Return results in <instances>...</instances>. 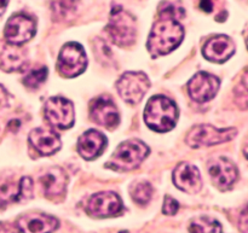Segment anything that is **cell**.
<instances>
[{
	"mask_svg": "<svg viewBox=\"0 0 248 233\" xmlns=\"http://www.w3.org/2000/svg\"><path fill=\"white\" fill-rule=\"evenodd\" d=\"M86 212L97 219L115 217L123 212V201L114 192L94 193L87 202Z\"/></svg>",
	"mask_w": 248,
	"mask_h": 233,
	"instance_id": "obj_10",
	"label": "cell"
},
{
	"mask_svg": "<svg viewBox=\"0 0 248 233\" xmlns=\"http://www.w3.org/2000/svg\"><path fill=\"white\" fill-rule=\"evenodd\" d=\"M234 53V41L227 35H217L210 39L202 48L203 57L215 63L227 62Z\"/></svg>",
	"mask_w": 248,
	"mask_h": 233,
	"instance_id": "obj_18",
	"label": "cell"
},
{
	"mask_svg": "<svg viewBox=\"0 0 248 233\" xmlns=\"http://www.w3.org/2000/svg\"><path fill=\"white\" fill-rule=\"evenodd\" d=\"M90 116L94 123L107 130H114L120 122L118 108L108 96H99L90 103Z\"/></svg>",
	"mask_w": 248,
	"mask_h": 233,
	"instance_id": "obj_11",
	"label": "cell"
},
{
	"mask_svg": "<svg viewBox=\"0 0 248 233\" xmlns=\"http://www.w3.org/2000/svg\"><path fill=\"white\" fill-rule=\"evenodd\" d=\"M16 202H21L19 183L6 181V183L0 184V207L4 208Z\"/></svg>",
	"mask_w": 248,
	"mask_h": 233,
	"instance_id": "obj_21",
	"label": "cell"
},
{
	"mask_svg": "<svg viewBox=\"0 0 248 233\" xmlns=\"http://www.w3.org/2000/svg\"><path fill=\"white\" fill-rule=\"evenodd\" d=\"M149 151V147L140 140L128 139L116 147L106 167L116 172L133 171L147 159Z\"/></svg>",
	"mask_w": 248,
	"mask_h": 233,
	"instance_id": "obj_3",
	"label": "cell"
},
{
	"mask_svg": "<svg viewBox=\"0 0 248 233\" xmlns=\"http://www.w3.org/2000/svg\"><path fill=\"white\" fill-rule=\"evenodd\" d=\"M9 99H10L9 93H7L6 89L0 85V109L5 108V106L9 104Z\"/></svg>",
	"mask_w": 248,
	"mask_h": 233,
	"instance_id": "obj_29",
	"label": "cell"
},
{
	"mask_svg": "<svg viewBox=\"0 0 248 233\" xmlns=\"http://www.w3.org/2000/svg\"><path fill=\"white\" fill-rule=\"evenodd\" d=\"M237 134L236 128H216L211 125L194 126L186 138V144L193 149L213 146L217 144L230 142Z\"/></svg>",
	"mask_w": 248,
	"mask_h": 233,
	"instance_id": "obj_5",
	"label": "cell"
},
{
	"mask_svg": "<svg viewBox=\"0 0 248 233\" xmlns=\"http://www.w3.org/2000/svg\"><path fill=\"white\" fill-rule=\"evenodd\" d=\"M19 190H21V201H28L33 197V181L28 176H23L19 180Z\"/></svg>",
	"mask_w": 248,
	"mask_h": 233,
	"instance_id": "obj_27",
	"label": "cell"
},
{
	"mask_svg": "<svg viewBox=\"0 0 248 233\" xmlns=\"http://www.w3.org/2000/svg\"><path fill=\"white\" fill-rule=\"evenodd\" d=\"M87 67V57L84 47L78 43H68L61 50L57 60V70L61 76L72 79L79 76Z\"/></svg>",
	"mask_w": 248,
	"mask_h": 233,
	"instance_id": "obj_6",
	"label": "cell"
},
{
	"mask_svg": "<svg viewBox=\"0 0 248 233\" xmlns=\"http://www.w3.org/2000/svg\"><path fill=\"white\" fill-rule=\"evenodd\" d=\"M179 10L170 2H164L160 7V18L153 26L147 43L148 51L154 58L167 55L183 41V26L177 19Z\"/></svg>",
	"mask_w": 248,
	"mask_h": 233,
	"instance_id": "obj_1",
	"label": "cell"
},
{
	"mask_svg": "<svg viewBox=\"0 0 248 233\" xmlns=\"http://www.w3.org/2000/svg\"><path fill=\"white\" fill-rule=\"evenodd\" d=\"M172 179L176 188L183 192L198 193L202 188L200 171L194 164L186 162H183L176 167Z\"/></svg>",
	"mask_w": 248,
	"mask_h": 233,
	"instance_id": "obj_15",
	"label": "cell"
},
{
	"mask_svg": "<svg viewBox=\"0 0 248 233\" xmlns=\"http://www.w3.org/2000/svg\"><path fill=\"white\" fill-rule=\"evenodd\" d=\"M178 108L176 103L165 96H154L144 110V121L150 130L159 133L173 130L178 121Z\"/></svg>",
	"mask_w": 248,
	"mask_h": 233,
	"instance_id": "obj_2",
	"label": "cell"
},
{
	"mask_svg": "<svg viewBox=\"0 0 248 233\" xmlns=\"http://www.w3.org/2000/svg\"><path fill=\"white\" fill-rule=\"evenodd\" d=\"M7 6V0H0V16L5 12Z\"/></svg>",
	"mask_w": 248,
	"mask_h": 233,
	"instance_id": "obj_31",
	"label": "cell"
},
{
	"mask_svg": "<svg viewBox=\"0 0 248 233\" xmlns=\"http://www.w3.org/2000/svg\"><path fill=\"white\" fill-rule=\"evenodd\" d=\"M77 9V0H53L52 1L53 17L58 19H69L70 17L74 16Z\"/></svg>",
	"mask_w": 248,
	"mask_h": 233,
	"instance_id": "obj_23",
	"label": "cell"
},
{
	"mask_svg": "<svg viewBox=\"0 0 248 233\" xmlns=\"http://www.w3.org/2000/svg\"><path fill=\"white\" fill-rule=\"evenodd\" d=\"M235 97H236V98H239V102H237V104H239L240 108L244 109V110H246V109H247L246 73H245V75L242 76L241 82H240V84L236 86V88H235Z\"/></svg>",
	"mask_w": 248,
	"mask_h": 233,
	"instance_id": "obj_26",
	"label": "cell"
},
{
	"mask_svg": "<svg viewBox=\"0 0 248 233\" xmlns=\"http://www.w3.org/2000/svg\"><path fill=\"white\" fill-rule=\"evenodd\" d=\"M36 33V23L31 17L24 14H17L10 17L4 29V36L7 43L22 45Z\"/></svg>",
	"mask_w": 248,
	"mask_h": 233,
	"instance_id": "obj_9",
	"label": "cell"
},
{
	"mask_svg": "<svg viewBox=\"0 0 248 233\" xmlns=\"http://www.w3.org/2000/svg\"><path fill=\"white\" fill-rule=\"evenodd\" d=\"M208 174L217 189L229 190L239 176L236 166L225 157H216L208 162Z\"/></svg>",
	"mask_w": 248,
	"mask_h": 233,
	"instance_id": "obj_13",
	"label": "cell"
},
{
	"mask_svg": "<svg viewBox=\"0 0 248 233\" xmlns=\"http://www.w3.org/2000/svg\"><path fill=\"white\" fill-rule=\"evenodd\" d=\"M179 209V204L174 198L170 197V196H166L165 197L164 207H162V213L165 215H174Z\"/></svg>",
	"mask_w": 248,
	"mask_h": 233,
	"instance_id": "obj_28",
	"label": "cell"
},
{
	"mask_svg": "<svg viewBox=\"0 0 248 233\" xmlns=\"http://www.w3.org/2000/svg\"><path fill=\"white\" fill-rule=\"evenodd\" d=\"M47 74L48 70L46 67L36 68V69L31 70V72L26 75V77L23 79V84L26 85L28 88H38L40 85H43L44 82L46 81Z\"/></svg>",
	"mask_w": 248,
	"mask_h": 233,
	"instance_id": "obj_25",
	"label": "cell"
},
{
	"mask_svg": "<svg viewBox=\"0 0 248 233\" xmlns=\"http://www.w3.org/2000/svg\"><path fill=\"white\" fill-rule=\"evenodd\" d=\"M220 80L212 74L200 72L188 82V92L191 99L198 103H206L216 97L219 91Z\"/></svg>",
	"mask_w": 248,
	"mask_h": 233,
	"instance_id": "obj_12",
	"label": "cell"
},
{
	"mask_svg": "<svg viewBox=\"0 0 248 233\" xmlns=\"http://www.w3.org/2000/svg\"><path fill=\"white\" fill-rule=\"evenodd\" d=\"M215 0H200V9L205 12H212Z\"/></svg>",
	"mask_w": 248,
	"mask_h": 233,
	"instance_id": "obj_30",
	"label": "cell"
},
{
	"mask_svg": "<svg viewBox=\"0 0 248 233\" xmlns=\"http://www.w3.org/2000/svg\"><path fill=\"white\" fill-rule=\"evenodd\" d=\"M28 64L27 51L21 45L0 41V69L6 73L21 72Z\"/></svg>",
	"mask_w": 248,
	"mask_h": 233,
	"instance_id": "obj_14",
	"label": "cell"
},
{
	"mask_svg": "<svg viewBox=\"0 0 248 233\" xmlns=\"http://www.w3.org/2000/svg\"><path fill=\"white\" fill-rule=\"evenodd\" d=\"M60 226L56 218L44 213H27L17 219L16 227L21 232H52Z\"/></svg>",
	"mask_w": 248,
	"mask_h": 233,
	"instance_id": "obj_17",
	"label": "cell"
},
{
	"mask_svg": "<svg viewBox=\"0 0 248 233\" xmlns=\"http://www.w3.org/2000/svg\"><path fill=\"white\" fill-rule=\"evenodd\" d=\"M222 225L217 221V220L212 219L208 217H200L196 218L191 221L190 226H189V231L190 232H213L218 233L222 232Z\"/></svg>",
	"mask_w": 248,
	"mask_h": 233,
	"instance_id": "obj_22",
	"label": "cell"
},
{
	"mask_svg": "<svg viewBox=\"0 0 248 233\" xmlns=\"http://www.w3.org/2000/svg\"><path fill=\"white\" fill-rule=\"evenodd\" d=\"M106 31L111 43L120 47H128L135 44L137 38V24L135 17L121 6L114 7L111 9Z\"/></svg>",
	"mask_w": 248,
	"mask_h": 233,
	"instance_id": "obj_4",
	"label": "cell"
},
{
	"mask_svg": "<svg viewBox=\"0 0 248 233\" xmlns=\"http://www.w3.org/2000/svg\"><path fill=\"white\" fill-rule=\"evenodd\" d=\"M107 143L106 135L96 130H90L78 140V152L82 159L91 161L106 150Z\"/></svg>",
	"mask_w": 248,
	"mask_h": 233,
	"instance_id": "obj_20",
	"label": "cell"
},
{
	"mask_svg": "<svg viewBox=\"0 0 248 233\" xmlns=\"http://www.w3.org/2000/svg\"><path fill=\"white\" fill-rule=\"evenodd\" d=\"M150 87V80L142 72H127L116 82V89L121 98L128 104L140 103Z\"/></svg>",
	"mask_w": 248,
	"mask_h": 233,
	"instance_id": "obj_7",
	"label": "cell"
},
{
	"mask_svg": "<svg viewBox=\"0 0 248 233\" xmlns=\"http://www.w3.org/2000/svg\"><path fill=\"white\" fill-rule=\"evenodd\" d=\"M43 192L48 200H57L62 197L67 190L68 176L60 167H52L47 169L39 179Z\"/></svg>",
	"mask_w": 248,
	"mask_h": 233,
	"instance_id": "obj_16",
	"label": "cell"
},
{
	"mask_svg": "<svg viewBox=\"0 0 248 233\" xmlns=\"http://www.w3.org/2000/svg\"><path fill=\"white\" fill-rule=\"evenodd\" d=\"M29 143L41 156L55 155L62 146L57 133L48 128H35L29 134Z\"/></svg>",
	"mask_w": 248,
	"mask_h": 233,
	"instance_id": "obj_19",
	"label": "cell"
},
{
	"mask_svg": "<svg viewBox=\"0 0 248 233\" xmlns=\"http://www.w3.org/2000/svg\"><path fill=\"white\" fill-rule=\"evenodd\" d=\"M44 114L47 122L60 130H68L74 125V105L72 102L63 97H52L47 99L44 108Z\"/></svg>",
	"mask_w": 248,
	"mask_h": 233,
	"instance_id": "obj_8",
	"label": "cell"
},
{
	"mask_svg": "<svg viewBox=\"0 0 248 233\" xmlns=\"http://www.w3.org/2000/svg\"><path fill=\"white\" fill-rule=\"evenodd\" d=\"M153 186L148 181H140L133 186L131 191V197L137 204L144 205L152 200Z\"/></svg>",
	"mask_w": 248,
	"mask_h": 233,
	"instance_id": "obj_24",
	"label": "cell"
}]
</instances>
